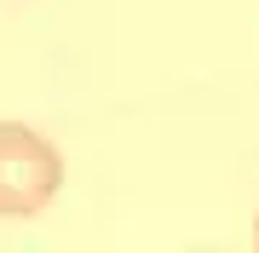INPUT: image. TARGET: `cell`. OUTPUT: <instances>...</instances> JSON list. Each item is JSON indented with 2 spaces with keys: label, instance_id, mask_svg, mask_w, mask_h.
Returning <instances> with one entry per match:
<instances>
[{
  "label": "cell",
  "instance_id": "1",
  "mask_svg": "<svg viewBox=\"0 0 259 253\" xmlns=\"http://www.w3.org/2000/svg\"><path fill=\"white\" fill-rule=\"evenodd\" d=\"M64 190V156L47 132L0 121V219H35Z\"/></svg>",
  "mask_w": 259,
  "mask_h": 253
},
{
  "label": "cell",
  "instance_id": "2",
  "mask_svg": "<svg viewBox=\"0 0 259 253\" xmlns=\"http://www.w3.org/2000/svg\"><path fill=\"white\" fill-rule=\"evenodd\" d=\"M253 242H259V219H253Z\"/></svg>",
  "mask_w": 259,
  "mask_h": 253
}]
</instances>
